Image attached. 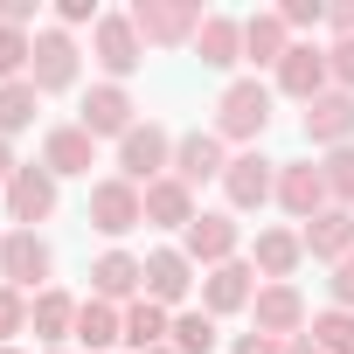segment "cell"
I'll return each mask as SVG.
<instances>
[{"mask_svg":"<svg viewBox=\"0 0 354 354\" xmlns=\"http://www.w3.org/2000/svg\"><path fill=\"white\" fill-rule=\"evenodd\" d=\"M264 125H271V84H257V77H236L223 97H216V139H236L243 153L264 139Z\"/></svg>","mask_w":354,"mask_h":354,"instance_id":"obj_1","label":"cell"},{"mask_svg":"<svg viewBox=\"0 0 354 354\" xmlns=\"http://www.w3.org/2000/svg\"><path fill=\"white\" fill-rule=\"evenodd\" d=\"M202 21V0H132V28L146 49H195Z\"/></svg>","mask_w":354,"mask_h":354,"instance_id":"obj_2","label":"cell"},{"mask_svg":"<svg viewBox=\"0 0 354 354\" xmlns=\"http://www.w3.org/2000/svg\"><path fill=\"white\" fill-rule=\"evenodd\" d=\"M174 174V132L167 125H132L125 139H118V181H132V188H153V181H167Z\"/></svg>","mask_w":354,"mask_h":354,"instance_id":"obj_3","label":"cell"},{"mask_svg":"<svg viewBox=\"0 0 354 354\" xmlns=\"http://www.w3.org/2000/svg\"><path fill=\"white\" fill-rule=\"evenodd\" d=\"M49 271H56V250L42 243V230H8L0 236V285L49 292Z\"/></svg>","mask_w":354,"mask_h":354,"instance_id":"obj_4","label":"cell"},{"mask_svg":"<svg viewBox=\"0 0 354 354\" xmlns=\"http://www.w3.org/2000/svg\"><path fill=\"white\" fill-rule=\"evenodd\" d=\"M236 250H243V230H236L230 209H202V216L181 230V257H188L195 271H216V264H230Z\"/></svg>","mask_w":354,"mask_h":354,"instance_id":"obj_5","label":"cell"},{"mask_svg":"<svg viewBox=\"0 0 354 354\" xmlns=\"http://www.w3.org/2000/svg\"><path fill=\"white\" fill-rule=\"evenodd\" d=\"M223 195H230V216H250V209L278 202V160H264L257 146H250V153H230V167H223Z\"/></svg>","mask_w":354,"mask_h":354,"instance_id":"obj_6","label":"cell"},{"mask_svg":"<svg viewBox=\"0 0 354 354\" xmlns=\"http://www.w3.org/2000/svg\"><path fill=\"white\" fill-rule=\"evenodd\" d=\"M84 216H91V230H104V236H132V230L146 223V195H139L132 181H118V174H104V181H91Z\"/></svg>","mask_w":354,"mask_h":354,"instance_id":"obj_7","label":"cell"},{"mask_svg":"<svg viewBox=\"0 0 354 354\" xmlns=\"http://www.w3.org/2000/svg\"><path fill=\"white\" fill-rule=\"evenodd\" d=\"M91 56H97L104 84H125V77H132V70L146 63V42H139L132 15H104V21L91 28Z\"/></svg>","mask_w":354,"mask_h":354,"instance_id":"obj_8","label":"cell"},{"mask_svg":"<svg viewBox=\"0 0 354 354\" xmlns=\"http://www.w3.org/2000/svg\"><path fill=\"white\" fill-rule=\"evenodd\" d=\"M306 326H313V313H306V292H299V285H257V299H250V333L299 340Z\"/></svg>","mask_w":354,"mask_h":354,"instance_id":"obj_9","label":"cell"},{"mask_svg":"<svg viewBox=\"0 0 354 354\" xmlns=\"http://www.w3.org/2000/svg\"><path fill=\"white\" fill-rule=\"evenodd\" d=\"M278 209H285L299 230H306L319 209H333V195H326V174H319L313 160H285V167H278Z\"/></svg>","mask_w":354,"mask_h":354,"instance_id":"obj_10","label":"cell"},{"mask_svg":"<svg viewBox=\"0 0 354 354\" xmlns=\"http://www.w3.org/2000/svg\"><path fill=\"white\" fill-rule=\"evenodd\" d=\"M0 202H8V223H15V230L49 223V216H56V174H49V167H21Z\"/></svg>","mask_w":354,"mask_h":354,"instance_id":"obj_11","label":"cell"},{"mask_svg":"<svg viewBox=\"0 0 354 354\" xmlns=\"http://www.w3.org/2000/svg\"><path fill=\"white\" fill-rule=\"evenodd\" d=\"M28 84H35L42 97H56V91H70V84H77V42H70V28H42V35H35Z\"/></svg>","mask_w":354,"mask_h":354,"instance_id":"obj_12","label":"cell"},{"mask_svg":"<svg viewBox=\"0 0 354 354\" xmlns=\"http://www.w3.org/2000/svg\"><path fill=\"white\" fill-rule=\"evenodd\" d=\"M278 91H285V97H299V104H313L319 91H333L326 49H319V42H292V49H285V63H278Z\"/></svg>","mask_w":354,"mask_h":354,"instance_id":"obj_13","label":"cell"},{"mask_svg":"<svg viewBox=\"0 0 354 354\" xmlns=\"http://www.w3.org/2000/svg\"><path fill=\"white\" fill-rule=\"evenodd\" d=\"M132 111H139V104H132V91H125V84H91V97H84V118H77V125H84L91 139H125V132L139 125Z\"/></svg>","mask_w":354,"mask_h":354,"instance_id":"obj_14","label":"cell"},{"mask_svg":"<svg viewBox=\"0 0 354 354\" xmlns=\"http://www.w3.org/2000/svg\"><path fill=\"white\" fill-rule=\"evenodd\" d=\"M146 292V257H132V250H104L97 264H91V299H104V306H132Z\"/></svg>","mask_w":354,"mask_h":354,"instance_id":"obj_15","label":"cell"},{"mask_svg":"<svg viewBox=\"0 0 354 354\" xmlns=\"http://www.w3.org/2000/svg\"><path fill=\"white\" fill-rule=\"evenodd\" d=\"M250 299H257V264H243V257H230V264H216L209 278H202V313H250Z\"/></svg>","mask_w":354,"mask_h":354,"instance_id":"obj_16","label":"cell"},{"mask_svg":"<svg viewBox=\"0 0 354 354\" xmlns=\"http://www.w3.org/2000/svg\"><path fill=\"white\" fill-rule=\"evenodd\" d=\"M223 167H230V153H223L216 132H181V139H174V181H181V188L223 181Z\"/></svg>","mask_w":354,"mask_h":354,"instance_id":"obj_17","label":"cell"},{"mask_svg":"<svg viewBox=\"0 0 354 354\" xmlns=\"http://www.w3.org/2000/svg\"><path fill=\"white\" fill-rule=\"evenodd\" d=\"M306 139L313 146H354V91H319L306 104Z\"/></svg>","mask_w":354,"mask_h":354,"instance_id":"obj_18","label":"cell"},{"mask_svg":"<svg viewBox=\"0 0 354 354\" xmlns=\"http://www.w3.org/2000/svg\"><path fill=\"white\" fill-rule=\"evenodd\" d=\"M42 167L56 174V181L91 174V167H97V139H91L84 125H49V139H42Z\"/></svg>","mask_w":354,"mask_h":354,"instance_id":"obj_19","label":"cell"},{"mask_svg":"<svg viewBox=\"0 0 354 354\" xmlns=\"http://www.w3.org/2000/svg\"><path fill=\"white\" fill-rule=\"evenodd\" d=\"M299 243H306V257H319V264L354 257V209H319V216L299 230Z\"/></svg>","mask_w":354,"mask_h":354,"instance_id":"obj_20","label":"cell"},{"mask_svg":"<svg viewBox=\"0 0 354 354\" xmlns=\"http://www.w3.org/2000/svg\"><path fill=\"white\" fill-rule=\"evenodd\" d=\"M77 306H84V299H70L63 285L35 292V299H28V326H35V340H42V347H63V340L77 333Z\"/></svg>","mask_w":354,"mask_h":354,"instance_id":"obj_21","label":"cell"},{"mask_svg":"<svg viewBox=\"0 0 354 354\" xmlns=\"http://www.w3.org/2000/svg\"><path fill=\"white\" fill-rule=\"evenodd\" d=\"M188 285H195V264L181 257V243L146 257V299H153V306H167V313H174V306L188 299Z\"/></svg>","mask_w":354,"mask_h":354,"instance_id":"obj_22","label":"cell"},{"mask_svg":"<svg viewBox=\"0 0 354 354\" xmlns=\"http://www.w3.org/2000/svg\"><path fill=\"white\" fill-rule=\"evenodd\" d=\"M250 264L264 271V285H292V271L306 264V243H299V230H257V250H250Z\"/></svg>","mask_w":354,"mask_h":354,"instance_id":"obj_23","label":"cell"},{"mask_svg":"<svg viewBox=\"0 0 354 354\" xmlns=\"http://www.w3.org/2000/svg\"><path fill=\"white\" fill-rule=\"evenodd\" d=\"M84 354H111L125 340V306H104V299H84L77 306V333H70Z\"/></svg>","mask_w":354,"mask_h":354,"instance_id":"obj_24","label":"cell"},{"mask_svg":"<svg viewBox=\"0 0 354 354\" xmlns=\"http://www.w3.org/2000/svg\"><path fill=\"white\" fill-rule=\"evenodd\" d=\"M285 49H292V28H285V15H278V8L243 21V63H257V70H278V63H285Z\"/></svg>","mask_w":354,"mask_h":354,"instance_id":"obj_25","label":"cell"},{"mask_svg":"<svg viewBox=\"0 0 354 354\" xmlns=\"http://www.w3.org/2000/svg\"><path fill=\"white\" fill-rule=\"evenodd\" d=\"M146 195V223L153 230H188L202 209H195V188H181V181H174V174H167V181H153V188H139Z\"/></svg>","mask_w":354,"mask_h":354,"instance_id":"obj_26","label":"cell"},{"mask_svg":"<svg viewBox=\"0 0 354 354\" xmlns=\"http://www.w3.org/2000/svg\"><path fill=\"white\" fill-rule=\"evenodd\" d=\"M195 56H202L209 70H236V63H243V21L209 15V21H202V35H195Z\"/></svg>","mask_w":354,"mask_h":354,"instance_id":"obj_27","label":"cell"},{"mask_svg":"<svg viewBox=\"0 0 354 354\" xmlns=\"http://www.w3.org/2000/svg\"><path fill=\"white\" fill-rule=\"evenodd\" d=\"M167 333H174V313L139 292V299L125 306V347H132V354H153V347H167Z\"/></svg>","mask_w":354,"mask_h":354,"instance_id":"obj_28","label":"cell"},{"mask_svg":"<svg viewBox=\"0 0 354 354\" xmlns=\"http://www.w3.org/2000/svg\"><path fill=\"white\" fill-rule=\"evenodd\" d=\"M35 104H42V91L21 77V84H0V139H15V132H28L35 125Z\"/></svg>","mask_w":354,"mask_h":354,"instance_id":"obj_29","label":"cell"},{"mask_svg":"<svg viewBox=\"0 0 354 354\" xmlns=\"http://www.w3.org/2000/svg\"><path fill=\"white\" fill-rule=\"evenodd\" d=\"M167 347L174 354H216V313H174Z\"/></svg>","mask_w":354,"mask_h":354,"instance_id":"obj_30","label":"cell"},{"mask_svg":"<svg viewBox=\"0 0 354 354\" xmlns=\"http://www.w3.org/2000/svg\"><path fill=\"white\" fill-rule=\"evenodd\" d=\"M313 347L319 354H354V313H340V306H326V313H313Z\"/></svg>","mask_w":354,"mask_h":354,"instance_id":"obj_31","label":"cell"},{"mask_svg":"<svg viewBox=\"0 0 354 354\" xmlns=\"http://www.w3.org/2000/svg\"><path fill=\"white\" fill-rule=\"evenodd\" d=\"M319 174H326V195H333V209H354V146H333V153L319 160Z\"/></svg>","mask_w":354,"mask_h":354,"instance_id":"obj_32","label":"cell"},{"mask_svg":"<svg viewBox=\"0 0 354 354\" xmlns=\"http://www.w3.org/2000/svg\"><path fill=\"white\" fill-rule=\"evenodd\" d=\"M28 63H35V35L0 28V84H21V77H28Z\"/></svg>","mask_w":354,"mask_h":354,"instance_id":"obj_33","label":"cell"},{"mask_svg":"<svg viewBox=\"0 0 354 354\" xmlns=\"http://www.w3.org/2000/svg\"><path fill=\"white\" fill-rule=\"evenodd\" d=\"M15 333H28V292L0 285V347H15Z\"/></svg>","mask_w":354,"mask_h":354,"instance_id":"obj_34","label":"cell"},{"mask_svg":"<svg viewBox=\"0 0 354 354\" xmlns=\"http://www.w3.org/2000/svg\"><path fill=\"white\" fill-rule=\"evenodd\" d=\"M326 70H333V91H354V35L326 49Z\"/></svg>","mask_w":354,"mask_h":354,"instance_id":"obj_35","label":"cell"},{"mask_svg":"<svg viewBox=\"0 0 354 354\" xmlns=\"http://www.w3.org/2000/svg\"><path fill=\"white\" fill-rule=\"evenodd\" d=\"M326 292H333V306H340V313H354V257H340V264H333Z\"/></svg>","mask_w":354,"mask_h":354,"instance_id":"obj_36","label":"cell"},{"mask_svg":"<svg viewBox=\"0 0 354 354\" xmlns=\"http://www.w3.org/2000/svg\"><path fill=\"white\" fill-rule=\"evenodd\" d=\"M56 21H63V28H84V21H91V28H97L104 15H97V0H56Z\"/></svg>","mask_w":354,"mask_h":354,"instance_id":"obj_37","label":"cell"},{"mask_svg":"<svg viewBox=\"0 0 354 354\" xmlns=\"http://www.w3.org/2000/svg\"><path fill=\"white\" fill-rule=\"evenodd\" d=\"M278 15H285V28H319V21H326V8H319V0H285Z\"/></svg>","mask_w":354,"mask_h":354,"instance_id":"obj_38","label":"cell"},{"mask_svg":"<svg viewBox=\"0 0 354 354\" xmlns=\"http://www.w3.org/2000/svg\"><path fill=\"white\" fill-rule=\"evenodd\" d=\"M28 21H35V0H0V28H21L28 35Z\"/></svg>","mask_w":354,"mask_h":354,"instance_id":"obj_39","label":"cell"},{"mask_svg":"<svg viewBox=\"0 0 354 354\" xmlns=\"http://www.w3.org/2000/svg\"><path fill=\"white\" fill-rule=\"evenodd\" d=\"M230 354H285V340H271V333H236Z\"/></svg>","mask_w":354,"mask_h":354,"instance_id":"obj_40","label":"cell"},{"mask_svg":"<svg viewBox=\"0 0 354 354\" xmlns=\"http://www.w3.org/2000/svg\"><path fill=\"white\" fill-rule=\"evenodd\" d=\"M326 28H333V42H347V35H354V0H340V8H326Z\"/></svg>","mask_w":354,"mask_h":354,"instance_id":"obj_41","label":"cell"},{"mask_svg":"<svg viewBox=\"0 0 354 354\" xmlns=\"http://www.w3.org/2000/svg\"><path fill=\"white\" fill-rule=\"evenodd\" d=\"M15 174H21V160L8 153V139H0V195H8V181H15Z\"/></svg>","mask_w":354,"mask_h":354,"instance_id":"obj_42","label":"cell"},{"mask_svg":"<svg viewBox=\"0 0 354 354\" xmlns=\"http://www.w3.org/2000/svg\"><path fill=\"white\" fill-rule=\"evenodd\" d=\"M285 354H319V347H313V333H299V340H285Z\"/></svg>","mask_w":354,"mask_h":354,"instance_id":"obj_43","label":"cell"},{"mask_svg":"<svg viewBox=\"0 0 354 354\" xmlns=\"http://www.w3.org/2000/svg\"><path fill=\"white\" fill-rule=\"evenodd\" d=\"M49 354H77V347H49Z\"/></svg>","mask_w":354,"mask_h":354,"instance_id":"obj_44","label":"cell"},{"mask_svg":"<svg viewBox=\"0 0 354 354\" xmlns=\"http://www.w3.org/2000/svg\"><path fill=\"white\" fill-rule=\"evenodd\" d=\"M0 354H21V347H0Z\"/></svg>","mask_w":354,"mask_h":354,"instance_id":"obj_45","label":"cell"},{"mask_svg":"<svg viewBox=\"0 0 354 354\" xmlns=\"http://www.w3.org/2000/svg\"><path fill=\"white\" fill-rule=\"evenodd\" d=\"M153 354H174V347H153Z\"/></svg>","mask_w":354,"mask_h":354,"instance_id":"obj_46","label":"cell"}]
</instances>
